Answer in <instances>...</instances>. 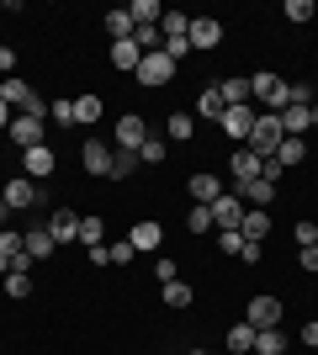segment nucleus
Segmentation results:
<instances>
[{"label":"nucleus","mask_w":318,"mask_h":355,"mask_svg":"<svg viewBox=\"0 0 318 355\" xmlns=\"http://www.w3.org/2000/svg\"><path fill=\"white\" fill-rule=\"evenodd\" d=\"M297 266H303V270H318V244H308V250L297 254Z\"/></svg>","instance_id":"obj_45"},{"label":"nucleus","mask_w":318,"mask_h":355,"mask_svg":"<svg viewBox=\"0 0 318 355\" xmlns=\"http://www.w3.org/2000/svg\"><path fill=\"white\" fill-rule=\"evenodd\" d=\"M170 80H175V59H170L165 48H154V53H143V64H138V85L159 90V85H170Z\"/></svg>","instance_id":"obj_3"},{"label":"nucleus","mask_w":318,"mask_h":355,"mask_svg":"<svg viewBox=\"0 0 318 355\" xmlns=\"http://www.w3.org/2000/svg\"><path fill=\"white\" fill-rule=\"evenodd\" d=\"M191 196H197V207H212V202L223 196V186H218V175H207V170H202V175H191Z\"/></svg>","instance_id":"obj_21"},{"label":"nucleus","mask_w":318,"mask_h":355,"mask_svg":"<svg viewBox=\"0 0 318 355\" xmlns=\"http://www.w3.org/2000/svg\"><path fill=\"white\" fill-rule=\"evenodd\" d=\"M308 128H313V106H287L281 112V133L287 138H303Z\"/></svg>","instance_id":"obj_18"},{"label":"nucleus","mask_w":318,"mask_h":355,"mask_svg":"<svg viewBox=\"0 0 318 355\" xmlns=\"http://www.w3.org/2000/svg\"><path fill=\"white\" fill-rule=\"evenodd\" d=\"M138 170V154L133 148H117V154H112V180H127Z\"/></svg>","instance_id":"obj_35"},{"label":"nucleus","mask_w":318,"mask_h":355,"mask_svg":"<svg viewBox=\"0 0 318 355\" xmlns=\"http://www.w3.org/2000/svg\"><path fill=\"white\" fill-rule=\"evenodd\" d=\"M0 196H6V207H11V212H32L37 202H43V186H32L27 175H16V180H6V191H0Z\"/></svg>","instance_id":"obj_5"},{"label":"nucleus","mask_w":318,"mask_h":355,"mask_svg":"<svg viewBox=\"0 0 318 355\" xmlns=\"http://www.w3.org/2000/svg\"><path fill=\"white\" fill-rule=\"evenodd\" d=\"M165 133H170V138H175V144H186V138L197 133V117H191V112H175V117H170V122H165Z\"/></svg>","instance_id":"obj_32"},{"label":"nucleus","mask_w":318,"mask_h":355,"mask_svg":"<svg viewBox=\"0 0 318 355\" xmlns=\"http://www.w3.org/2000/svg\"><path fill=\"white\" fill-rule=\"evenodd\" d=\"M287 21H297V27L313 21V0H287Z\"/></svg>","instance_id":"obj_37"},{"label":"nucleus","mask_w":318,"mask_h":355,"mask_svg":"<svg viewBox=\"0 0 318 355\" xmlns=\"http://www.w3.org/2000/svg\"><path fill=\"white\" fill-rule=\"evenodd\" d=\"M233 180H239V186H249V180H260V170H265V159H260V154H249V148H233Z\"/></svg>","instance_id":"obj_15"},{"label":"nucleus","mask_w":318,"mask_h":355,"mask_svg":"<svg viewBox=\"0 0 318 355\" xmlns=\"http://www.w3.org/2000/svg\"><path fill=\"white\" fill-rule=\"evenodd\" d=\"M212 223H218V228H239V223H244V196L223 191L218 202H212Z\"/></svg>","instance_id":"obj_10"},{"label":"nucleus","mask_w":318,"mask_h":355,"mask_svg":"<svg viewBox=\"0 0 318 355\" xmlns=\"http://www.w3.org/2000/svg\"><path fill=\"white\" fill-rule=\"evenodd\" d=\"M112 154H117V148L106 144V138H91V144H85V154H80L85 175H112Z\"/></svg>","instance_id":"obj_9"},{"label":"nucleus","mask_w":318,"mask_h":355,"mask_svg":"<svg viewBox=\"0 0 318 355\" xmlns=\"http://www.w3.org/2000/svg\"><path fill=\"white\" fill-rule=\"evenodd\" d=\"M218 250H223V254H239L244 250V234H239V228H223V234H218Z\"/></svg>","instance_id":"obj_39"},{"label":"nucleus","mask_w":318,"mask_h":355,"mask_svg":"<svg viewBox=\"0 0 318 355\" xmlns=\"http://www.w3.org/2000/svg\"><path fill=\"white\" fill-rule=\"evenodd\" d=\"M159 297H165V308H191V297H197V292H191V286H186L181 276H175V282H165V286H159Z\"/></svg>","instance_id":"obj_27"},{"label":"nucleus","mask_w":318,"mask_h":355,"mask_svg":"<svg viewBox=\"0 0 318 355\" xmlns=\"http://www.w3.org/2000/svg\"><path fill=\"white\" fill-rule=\"evenodd\" d=\"M53 250H59V244H53L48 228H27V254H32V260H48Z\"/></svg>","instance_id":"obj_26"},{"label":"nucleus","mask_w":318,"mask_h":355,"mask_svg":"<svg viewBox=\"0 0 318 355\" xmlns=\"http://www.w3.org/2000/svg\"><path fill=\"white\" fill-rule=\"evenodd\" d=\"M281 302L276 297H249V308H244V324L249 329H281Z\"/></svg>","instance_id":"obj_6"},{"label":"nucleus","mask_w":318,"mask_h":355,"mask_svg":"<svg viewBox=\"0 0 318 355\" xmlns=\"http://www.w3.org/2000/svg\"><path fill=\"white\" fill-rule=\"evenodd\" d=\"M53 170H59V154H53L48 144H37V148H21V175H27V180H48Z\"/></svg>","instance_id":"obj_4"},{"label":"nucleus","mask_w":318,"mask_h":355,"mask_svg":"<svg viewBox=\"0 0 318 355\" xmlns=\"http://www.w3.org/2000/svg\"><path fill=\"white\" fill-rule=\"evenodd\" d=\"M48 117L59 122V128H75V101H53V106H48Z\"/></svg>","instance_id":"obj_38"},{"label":"nucleus","mask_w":318,"mask_h":355,"mask_svg":"<svg viewBox=\"0 0 318 355\" xmlns=\"http://www.w3.org/2000/svg\"><path fill=\"white\" fill-rule=\"evenodd\" d=\"M281 350H287L281 329H255V355H281Z\"/></svg>","instance_id":"obj_28"},{"label":"nucleus","mask_w":318,"mask_h":355,"mask_svg":"<svg viewBox=\"0 0 318 355\" xmlns=\"http://www.w3.org/2000/svg\"><path fill=\"white\" fill-rule=\"evenodd\" d=\"M228 350H233V355H255V329L233 324V329H228Z\"/></svg>","instance_id":"obj_30"},{"label":"nucleus","mask_w":318,"mask_h":355,"mask_svg":"<svg viewBox=\"0 0 318 355\" xmlns=\"http://www.w3.org/2000/svg\"><path fill=\"white\" fill-rule=\"evenodd\" d=\"M6 218H11V207H6V196H0V228H6Z\"/></svg>","instance_id":"obj_48"},{"label":"nucleus","mask_w":318,"mask_h":355,"mask_svg":"<svg viewBox=\"0 0 318 355\" xmlns=\"http://www.w3.org/2000/svg\"><path fill=\"white\" fill-rule=\"evenodd\" d=\"M255 117H260L255 106H228L218 128H223V138H233V144H244V138H249V128H255Z\"/></svg>","instance_id":"obj_8"},{"label":"nucleus","mask_w":318,"mask_h":355,"mask_svg":"<svg viewBox=\"0 0 318 355\" xmlns=\"http://www.w3.org/2000/svg\"><path fill=\"white\" fill-rule=\"evenodd\" d=\"M292 234H297V244H303V250H308V244H318V223H297Z\"/></svg>","instance_id":"obj_43"},{"label":"nucleus","mask_w":318,"mask_h":355,"mask_svg":"<svg viewBox=\"0 0 318 355\" xmlns=\"http://www.w3.org/2000/svg\"><path fill=\"white\" fill-rule=\"evenodd\" d=\"M6 270H11V260H6V254H0V276H6Z\"/></svg>","instance_id":"obj_49"},{"label":"nucleus","mask_w":318,"mask_h":355,"mask_svg":"<svg viewBox=\"0 0 318 355\" xmlns=\"http://www.w3.org/2000/svg\"><path fill=\"white\" fill-rule=\"evenodd\" d=\"M186 43H191V53L218 48L223 43V21H218V16H191V37H186Z\"/></svg>","instance_id":"obj_7"},{"label":"nucleus","mask_w":318,"mask_h":355,"mask_svg":"<svg viewBox=\"0 0 318 355\" xmlns=\"http://www.w3.org/2000/svg\"><path fill=\"white\" fill-rule=\"evenodd\" d=\"M11 117H16V112H11L6 101H0V128H11Z\"/></svg>","instance_id":"obj_47"},{"label":"nucleus","mask_w":318,"mask_h":355,"mask_svg":"<svg viewBox=\"0 0 318 355\" xmlns=\"http://www.w3.org/2000/svg\"><path fill=\"white\" fill-rule=\"evenodd\" d=\"M239 196L249 202V207H271V196H276V180H249V186H239Z\"/></svg>","instance_id":"obj_23"},{"label":"nucleus","mask_w":318,"mask_h":355,"mask_svg":"<svg viewBox=\"0 0 318 355\" xmlns=\"http://www.w3.org/2000/svg\"><path fill=\"white\" fill-rule=\"evenodd\" d=\"M239 234H244V244H265V234H271V212L249 207V212H244V223H239Z\"/></svg>","instance_id":"obj_13"},{"label":"nucleus","mask_w":318,"mask_h":355,"mask_svg":"<svg viewBox=\"0 0 318 355\" xmlns=\"http://www.w3.org/2000/svg\"><path fill=\"white\" fill-rule=\"evenodd\" d=\"M308 159V144L303 138H281V148H276V164L287 170V164H303Z\"/></svg>","instance_id":"obj_29"},{"label":"nucleus","mask_w":318,"mask_h":355,"mask_svg":"<svg viewBox=\"0 0 318 355\" xmlns=\"http://www.w3.org/2000/svg\"><path fill=\"white\" fill-rule=\"evenodd\" d=\"M138 164H165V144H159V138H143V148H138Z\"/></svg>","instance_id":"obj_36"},{"label":"nucleus","mask_w":318,"mask_h":355,"mask_svg":"<svg viewBox=\"0 0 318 355\" xmlns=\"http://www.w3.org/2000/svg\"><path fill=\"white\" fill-rule=\"evenodd\" d=\"M112 64L117 69H127V74H138V64H143V48L127 37V43H112Z\"/></svg>","instance_id":"obj_22"},{"label":"nucleus","mask_w":318,"mask_h":355,"mask_svg":"<svg viewBox=\"0 0 318 355\" xmlns=\"http://www.w3.org/2000/svg\"><path fill=\"white\" fill-rule=\"evenodd\" d=\"M218 96H223V106H249V80L228 74V80H218Z\"/></svg>","instance_id":"obj_19"},{"label":"nucleus","mask_w":318,"mask_h":355,"mask_svg":"<svg viewBox=\"0 0 318 355\" xmlns=\"http://www.w3.org/2000/svg\"><path fill=\"white\" fill-rule=\"evenodd\" d=\"M297 340H303L308 350H318V318H313V324H303V334H297Z\"/></svg>","instance_id":"obj_46"},{"label":"nucleus","mask_w":318,"mask_h":355,"mask_svg":"<svg viewBox=\"0 0 318 355\" xmlns=\"http://www.w3.org/2000/svg\"><path fill=\"white\" fill-rule=\"evenodd\" d=\"M101 112H106L101 96H80V101H75V122H85V128H91V122H101Z\"/></svg>","instance_id":"obj_33"},{"label":"nucleus","mask_w":318,"mask_h":355,"mask_svg":"<svg viewBox=\"0 0 318 355\" xmlns=\"http://www.w3.org/2000/svg\"><path fill=\"white\" fill-rule=\"evenodd\" d=\"M249 96H255V101H265V106L276 112V117L287 112V80H281V74H271V69L249 74Z\"/></svg>","instance_id":"obj_2"},{"label":"nucleus","mask_w":318,"mask_h":355,"mask_svg":"<svg viewBox=\"0 0 318 355\" xmlns=\"http://www.w3.org/2000/svg\"><path fill=\"white\" fill-rule=\"evenodd\" d=\"M6 133H11L21 148H37V144H43V117H11Z\"/></svg>","instance_id":"obj_16"},{"label":"nucleus","mask_w":318,"mask_h":355,"mask_svg":"<svg viewBox=\"0 0 318 355\" xmlns=\"http://www.w3.org/2000/svg\"><path fill=\"white\" fill-rule=\"evenodd\" d=\"M106 32H112V43H127V37H133V16L127 11H106Z\"/></svg>","instance_id":"obj_31"},{"label":"nucleus","mask_w":318,"mask_h":355,"mask_svg":"<svg viewBox=\"0 0 318 355\" xmlns=\"http://www.w3.org/2000/svg\"><path fill=\"white\" fill-rule=\"evenodd\" d=\"M223 112H228V106H223V96H218V85H212V90H202V96H197V112H191V117H202V122H223Z\"/></svg>","instance_id":"obj_20"},{"label":"nucleus","mask_w":318,"mask_h":355,"mask_svg":"<svg viewBox=\"0 0 318 355\" xmlns=\"http://www.w3.org/2000/svg\"><path fill=\"white\" fill-rule=\"evenodd\" d=\"M191 37V16L186 11H165L159 16V43H186Z\"/></svg>","instance_id":"obj_14"},{"label":"nucleus","mask_w":318,"mask_h":355,"mask_svg":"<svg viewBox=\"0 0 318 355\" xmlns=\"http://www.w3.org/2000/svg\"><path fill=\"white\" fill-rule=\"evenodd\" d=\"M143 138H149V122L143 117H117V148H143Z\"/></svg>","instance_id":"obj_12"},{"label":"nucleus","mask_w":318,"mask_h":355,"mask_svg":"<svg viewBox=\"0 0 318 355\" xmlns=\"http://www.w3.org/2000/svg\"><path fill=\"white\" fill-rule=\"evenodd\" d=\"M6 297H32V270H6Z\"/></svg>","instance_id":"obj_34"},{"label":"nucleus","mask_w":318,"mask_h":355,"mask_svg":"<svg viewBox=\"0 0 318 355\" xmlns=\"http://www.w3.org/2000/svg\"><path fill=\"white\" fill-rule=\"evenodd\" d=\"M186 228H218V223H212V207H191V218H186Z\"/></svg>","instance_id":"obj_41"},{"label":"nucleus","mask_w":318,"mask_h":355,"mask_svg":"<svg viewBox=\"0 0 318 355\" xmlns=\"http://www.w3.org/2000/svg\"><path fill=\"white\" fill-rule=\"evenodd\" d=\"M43 228H48V234H53V244H75V239H80V218H75V212H69V207H59V212H53V218L43 223Z\"/></svg>","instance_id":"obj_11"},{"label":"nucleus","mask_w":318,"mask_h":355,"mask_svg":"<svg viewBox=\"0 0 318 355\" xmlns=\"http://www.w3.org/2000/svg\"><path fill=\"white\" fill-rule=\"evenodd\" d=\"M281 117H276V112H260L255 117V128H249V138H244V148H249V154H260V159H276V148H281Z\"/></svg>","instance_id":"obj_1"},{"label":"nucleus","mask_w":318,"mask_h":355,"mask_svg":"<svg viewBox=\"0 0 318 355\" xmlns=\"http://www.w3.org/2000/svg\"><path fill=\"white\" fill-rule=\"evenodd\" d=\"M0 74H6V80L16 74V48H6V43H0Z\"/></svg>","instance_id":"obj_44"},{"label":"nucleus","mask_w":318,"mask_h":355,"mask_svg":"<svg viewBox=\"0 0 318 355\" xmlns=\"http://www.w3.org/2000/svg\"><path fill=\"white\" fill-rule=\"evenodd\" d=\"M159 239H165V228H159V223H133L127 244H133L138 254H154V250H159Z\"/></svg>","instance_id":"obj_17"},{"label":"nucleus","mask_w":318,"mask_h":355,"mask_svg":"<svg viewBox=\"0 0 318 355\" xmlns=\"http://www.w3.org/2000/svg\"><path fill=\"white\" fill-rule=\"evenodd\" d=\"M106 254H112V266H127V260H133V244H127V239H117V244H106Z\"/></svg>","instance_id":"obj_40"},{"label":"nucleus","mask_w":318,"mask_h":355,"mask_svg":"<svg viewBox=\"0 0 318 355\" xmlns=\"http://www.w3.org/2000/svg\"><path fill=\"white\" fill-rule=\"evenodd\" d=\"M175 270H181L175 260H165V254H154V276H159V286H165V282H175Z\"/></svg>","instance_id":"obj_42"},{"label":"nucleus","mask_w":318,"mask_h":355,"mask_svg":"<svg viewBox=\"0 0 318 355\" xmlns=\"http://www.w3.org/2000/svg\"><path fill=\"white\" fill-rule=\"evenodd\" d=\"M80 244H85V250H101V244H106V223L96 218V212L80 218Z\"/></svg>","instance_id":"obj_24"},{"label":"nucleus","mask_w":318,"mask_h":355,"mask_svg":"<svg viewBox=\"0 0 318 355\" xmlns=\"http://www.w3.org/2000/svg\"><path fill=\"white\" fill-rule=\"evenodd\" d=\"M313 128H318V101H313Z\"/></svg>","instance_id":"obj_50"},{"label":"nucleus","mask_w":318,"mask_h":355,"mask_svg":"<svg viewBox=\"0 0 318 355\" xmlns=\"http://www.w3.org/2000/svg\"><path fill=\"white\" fill-rule=\"evenodd\" d=\"M127 16H133V27H159V0H133V6H127Z\"/></svg>","instance_id":"obj_25"}]
</instances>
